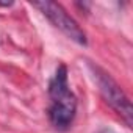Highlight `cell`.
<instances>
[{
	"label": "cell",
	"instance_id": "3",
	"mask_svg": "<svg viewBox=\"0 0 133 133\" xmlns=\"http://www.w3.org/2000/svg\"><path fill=\"white\" fill-rule=\"evenodd\" d=\"M31 5L35 8H38L52 22L53 27H56L69 39H72L74 42H77L80 45H86V42H88L86 33L82 30V27L68 14V11H66L59 3L49 2V0H42V2H35Z\"/></svg>",
	"mask_w": 133,
	"mask_h": 133
},
{
	"label": "cell",
	"instance_id": "4",
	"mask_svg": "<svg viewBox=\"0 0 133 133\" xmlns=\"http://www.w3.org/2000/svg\"><path fill=\"white\" fill-rule=\"evenodd\" d=\"M96 133H117V131H114V130H111V128H102V130H99V131H96Z\"/></svg>",
	"mask_w": 133,
	"mask_h": 133
},
{
	"label": "cell",
	"instance_id": "1",
	"mask_svg": "<svg viewBox=\"0 0 133 133\" xmlns=\"http://www.w3.org/2000/svg\"><path fill=\"white\" fill-rule=\"evenodd\" d=\"M49 119L52 125L58 130L68 128L77 113V97L69 88L68 68L59 64L49 83Z\"/></svg>",
	"mask_w": 133,
	"mask_h": 133
},
{
	"label": "cell",
	"instance_id": "2",
	"mask_svg": "<svg viewBox=\"0 0 133 133\" xmlns=\"http://www.w3.org/2000/svg\"><path fill=\"white\" fill-rule=\"evenodd\" d=\"M88 66H89V71L92 74V78H94L96 85L99 86V91H100L103 100L117 114H121V117L125 121V124L128 127H131V124H133V108H131V102L127 97V94L124 92V89L102 68L94 66L92 63H89Z\"/></svg>",
	"mask_w": 133,
	"mask_h": 133
}]
</instances>
